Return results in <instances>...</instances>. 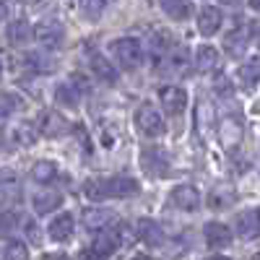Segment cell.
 <instances>
[{"instance_id": "cell-1", "label": "cell", "mask_w": 260, "mask_h": 260, "mask_svg": "<svg viewBox=\"0 0 260 260\" xmlns=\"http://www.w3.org/2000/svg\"><path fill=\"white\" fill-rule=\"evenodd\" d=\"M141 187L133 177L115 175L110 180H86L83 195L89 201H104V198H127V195H138Z\"/></svg>"}, {"instance_id": "cell-2", "label": "cell", "mask_w": 260, "mask_h": 260, "mask_svg": "<svg viewBox=\"0 0 260 260\" xmlns=\"http://www.w3.org/2000/svg\"><path fill=\"white\" fill-rule=\"evenodd\" d=\"M110 55L122 65L125 71H136L143 62V47L136 37H120L110 45Z\"/></svg>"}, {"instance_id": "cell-3", "label": "cell", "mask_w": 260, "mask_h": 260, "mask_svg": "<svg viewBox=\"0 0 260 260\" xmlns=\"http://www.w3.org/2000/svg\"><path fill=\"white\" fill-rule=\"evenodd\" d=\"M136 125H138V130L143 136H148V138H156V136H161L164 130H167V122H164V117H161V112L156 110L154 104H141L138 110H136Z\"/></svg>"}, {"instance_id": "cell-4", "label": "cell", "mask_w": 260, "mask_h": 260, "mask_svg": "<svg viewBox=\"0 0 260 260\" xmlns=\"http://www.w3.org/2000/svg\"><path fill=\"white\" fill-rule=\"evenodd\" d=\"M86 91H89V83H83L81 73H73L68 83H60L55 89V99H57V104H65L68 110H73V107L81 104V96Z\"/></svg>"}, {"instance_id": "cell-5", "label": "cell", "mask_w": 260, "mask_h": 260, "mask_svg": "<svg viewBox=\"0 0 260 260\" xmlns=\"http://www.w3.org/2000/svg\"><path fill=\"white\" fill-rule=\"evenodd\" d=\"M141 167L148 177H164L167 169H169V159H167V151L159 146H146L141 151Z\"/></svg>"}, {"instance_id": "cell-6", "label": "cell", "mask_w": 260, "mask_h": 260, "mask_svg": "<svg viewBox=\"0 0 260 260\" xmlns=\"http://www.w3.org/2000/svg\"><path fill=\"white\" fill-rule=\"evenodd\" d=\"M159 99H161L164 112L169 117H180L185 112V107H187V91L180 89V86H164V89L159 91Z\"/></svg>"}, {"instance_id": "cell-7", "label": "cell", "mask_w": 260, "mask_h": 260, "mask_svg": "<svg viewBox=\"0 0 260 260\" xmlns=\"http://www.w3.org/2000/svg\"><path fill=\"white\" fill-rule=\"evenodd\" d=\"M234 229L242 240H257L260 237V208H247L242 213H237Z\"/></svg>"}, {"instance_id": "cell-8", "label": "cell", "mask_w": 260, "mask_h": 260, "mask_svg": "<svg viewBox=\"0 0 260 260\" xmlns=\"http://www.w3.org/2000/svg\"><path fill=\"white\" fill-rule=\"evenodd\" d=\"M117 247H120V234H117V229H115V224H112V226H107V229H99L96 240L91 242V255H96V257H110V255H115Z\"/></svg>"}, {"instance_id": "cell-9", "label": "cell", "mask_w": 260, "mask_h": 260, "mask_svg": "<svg viewBox=\"0 0 260 260\" xmlns=\"http://www.w3.org/2000/svg\"><path fill=\"white\" fill-rule=\"evenodd\" d=\"M37 127H39V133H42V136H47V138H57V136H62L65 130H68V120L60 117L55 110H45V112H39Z\"/></svg>"}, {"instance_id": "cell-10", "label": "cell", "mask_w": 260, "mask_h": 260, "mask_svg": "<svg viewBox=\"0 0 260 260\" xmlns=\"http://www.w3.org/2000/svg\"><path fill=\"white\" fill-rule=\"evenodd\" d=\"M136 234H138V240H141L146 247H161V245H164V229H161L159 221H154V219H138Z\"/></svg>"}, {"instance_id": "cell-11", "label": "cell", "mask_w": 260, "mask_h": 260, "mask_svg": "<svg viewBox=\"0 0 260 260\" xmlns=\"http://www.w3.org/2000/svg\"><path fill=\"white\" fill-rule=\"evenodd\" d=\"M172 206H177L180 211H198L201 206V192L195 190L192 185H177L169 195Z\"/></svg>"}, {"instance_id": "cell-12", "label": "cell", "mask_w": 260, "mask_h": 260, "mask_svg": "<svg viewBox=\"0 0 260 260\" xmlns=\"http://www.w3.org/2000/svg\"><path fill=\"white\" fill-rule=\"evenodd\" d=\"M203 234H206V245H208L211 250H224V247L232 245V232H229V226H224V224H219V221L206 224Z\"/></svg>"}, {"instance_id": "cell-13", "label": "cell", "mask_w": 260, "mask_h": 260, "mask_svg": "<svg viewBox=\"0 0 260 260\" xmlns=\"http://www.w3.org/2000/svg\"><path fill=\"white\" fill-rule=\"evenodd\" d=\"M73 229H76V219H73V213L65 211V213L55 216V219L50 221L47 234H50V240H55V242H65L73 234Z\"/></svg>"}, {"instance_id": "cell-14", "label": "cell", "mask_w": 260, "mask_h": 260, "mask_svg": "<svg viewBox=\"0 0 260 260\" xmlns=\"http://www.w3.org/2000/svg\"><path fill=\"white\" fill-rule=\"evenodd\" d=\"M83 224H86V229L99 232V229L117 224V216L112 211H104V208H89V211H83Z\"/></svg>"}, {"instance_id": "cell-15", "label": "cell", "mask_w": 260, "mask_h": 260, "mask_svg": "<svg viewBox=\"0 0 260 260\" xmlns=\"http://www.w3.org/2000/svg\"><path fill=\"white\" fill-rule=\"evenodd\" d=\"M42 45L45 47H57L60 42H62V34H65V29L57 24V21H45V24H39L34 31H31Z\"/></svg>"}, {"instance_id": "cell-16", "label": "cell", "mask_w": 260, "mask_h": 260, "mask_svg": "<svg viewBox=\"0 0 260 260\" xmlns=\"http://www.w3.org/2000/svg\"><path fill=\"white\" fill-rule=\"evenodd\" d=\"M221 21H224V13H221L219 8L206 6V8H201V13H198V29H201V34L211 37V34H216V31L221 29Z\"/></svg>"}, {"instance_id": "cell-17", "label": "cell", "mask_w": 260, "mask_h": 260, "mask_svg": "<svg viewBox=\"0 0 260 260\" xmlns=\"http://www.w3.org/2000/svg\"><path fill=\"white\" fill-rule=\"evenodd\" d=\"M247 45H250V31L247 29H234V31H229L226 37H224V50L232 55V57H242L245 55V50H247Z\"/></svg>"}, {"instance_id": "cell-18", "label": "cell", "mask_w": 260, "mask_h": 260, "mask_svg": "<svg viewBox=\"0 0 260 260\" xmlns=\"http://www.w3.org/2000/svg\"><path fill=\"white\" fill-rule=\"evenodd\" d=\"M164 68L169 73H185L190 68V50L187 47H175V50H167L164 52Z\"/></svg>"}, {"instance_id": "cell-19", "label": "cell", "mask_w": 260, "mask_h": 260, "mask_svg": "<svg viewBox=\"0 0 260 260\" xmlns=\"http://www.w3.org/2000/svg\"><path fill=\"white\" fill-rule=\"evenodd\" d=\"M234 203V187L232 185H219L208 192V208L213 211H224Z\"/></svg>"}, {"instance_id": "cell-20", "label": "cell", "mask_w": 260, "mask_h": 260, "mask_svg": "<svg viewBox=\"0 0 260 260\" xmlns=\"http://www.w3.org/2000/svg\"><path fill=\"white\" fill-rule=\"evenodd\" d=\"M237 76H240V83L245 86V89H252V86L260 83V55L250 57L247 62H242V68L237 71Z\"/></svg>"}, {"instance_id": "cell-21", "label": "cell", "mask_w": 260, "mask_h": 260, "mask_svg": "<svg viewBox=\"0 0 260 260\" xmlns=\"http://www.w3.org/2000/svg\"><path fill=\"white\" fill-rule=\"evenodd\" d=\"M161 8H164V13L169 18H175V21H185L195 11L192 0H161Z\"/></svg>"}, {"instance_id": "cell-22", "label": "cell", "mask_w": 260, "mask_h": 260, "mask_svg": "<svg viewBox=\"0 0 260 260\" xmlns=\"http://www.w3.org/2000/svg\"><path fill=\"white\" fill-rule=\"evenodd\" d=\"M195 65H198V71L203 73H211L219 68V52H216L211 45H201L195 50Z\"/></svg>"}, {"instance_id": "cell-23", "label": "cell", "mask_w": 260, "mask_h": 260, "mask_svg": "<svg viewBox=\"0 0 260 260\" xmlns=\"http://www.w3.org/2000/svg\"><path fill=\"white\" fill-rule=\"evenodd\" d=\"M219 138H221V143H224L226 148L237 146V143H240V138H242V125L237 122V120H232V117L221 120V125H219Z\"/></svg>"}, {"instance_id": "cell-24", "label": "cell", "mask_w": 260, "mask_h": 260, "mask_svg": "<svg viewBox=\"0 0 260 260\" xmlns=\"http://www.w3.org/2000/svg\"><path fill=\"white\" fill-rule=\"evenodd\" d=\"M91 71H94V76H99V78L107 81V83H117V71H115L112 65L107 62V57L99 55V52L91 55Z\"/></svg>"}, {"instance_id": "cell-25", "label": "cell", "mask_w": 260, "mask_h": 260, "mask_svg": "<svg viewBox=\"0 0 260 260\" xmlns=\"http://www.w3.org/2000/svg\"><path fill=\"white\" fill-rule=\"evenodd\" d=\"M211 122H213V110L208 99H201L198 102V110H195V130H198V136H206L211 130Z\"/></svg>"}, {"instance_id": "cell-26", "label": "cell", "mask_w": 260, "mask_h": 260, "mask_svg": "<svg viewBox=\"0 0 260 260\" xmlns=\"http://www.w3.org/2000/svg\"><path fill=\"white\" fill-rule=\"evenodd\" d=\"M31 180L39 182V185H50L57 180V167L52 161H37L31 167Z\"/></svg>"}, {"instance_id": "cell-27", "label": "cell", "mask_w": 260, "mask_h": 260, "mask_svg": "<svg viewBox=\"0 0 260 260\" xmlns=\"http://www.w3.org/2000/svg\"><path fill=\"white\" fill-rule=\"evenodd\" d=\"M60 203H62L60 192H39V195H34V211L39 216L52 213L55 208H60Z\"/></svg>"}, {"instance_id": "cell-28", "label": "cell", "mask_w": 260, "mask_h": 260, "mask_svg": "<svg viewBox=\"0 0 260 260\" xmlns=\"http://www.w3.org/2000/svg\"><path fill=\"white\" fill-rule=\"evenodd\" d=\"M29 39H31V26L26 24V21H13V24L8 26V42L11 45L24 47Z\"/></svg>"}, {"instance_id": "cell-29", "label": "cell", "mask_w": 260, "mask_h": 260, "mask_svg": "<svg viewBox=\"0 0 260 260\" xmlns=\"http://www.w3.org/2000/svg\"><path fill=\"white\" fill-rule=\"evenodd\" d=\"M11 136H13V146H31L34 143V130L26 122H18L11 127Z\"/></svg>"}, {"instance_id": "cell-30", "label": "cell", "mask_w": 260, "mask_h": 260, "mask_svg": "<svg viewBox=\"0 0 260 260\" xmlns=\"http://www.w3.org/2000/svg\"><path fill=\"white\" fill-rule=\"evenodd\" d=\"M107 3H110V0H78V6H81L83 16L89 18V21H96V18L104 13Z\"/></svg>"}, {"instance_id": "cell-31", "label": "cell", "mask_w": 260, "mask_h": 260, "mask_svg": "<svg viewBox=\"0 0 260 260\" xmlns=\"http://www.w3.org/2000/svg\"><path fill=\"white\" fill-rule=\"evenodd\" d=\"M18 229V216L16 213H0V237H8Z\"/></svg>"}, {"instance_id": "cell-32", "label": "cell", "mask_w": 260, "mask_h": 260, "mask_svg": "<svg viewBox=\"0 0 260 260\" xmlns=\"http://www.w3.org/2000/svg\"><path fill=\"white\" fill-rule=\"evenodd\" d=\"M16 107H18V99H16L13 94H0V117L11 115Z\"/></svg>"}, {"instance_id": "cell-33", "label": "cell", "mask_w": 260, "mask_h": 260, "mask_svg": "<svg viewBox=\"0 0 260 260\" xmlns=\"http://www.w3.org/2000/svg\"><path fill=\"white\" fill-rule=\"evenodd\" d=\"M154 47H156L159 55H164V52L172 47V37H169L167 31H156V34H154Z\"/></svg>"}, {"instance_id": "cell-34", "label": "cell", "mask_w": 260, "mask_h": 260, "mask_svg": "<svg viewBox=\"0 0 260 260\" xmlns=\"http://www.w3.org/2000/svg\"><path fill=\"white\" fill-rule=\"evenodd\" d=\"M3 255H6V257H26L29 252H26L24 242H8V247H6Z\"/></svg>"}, {"instance_id": "cell-35", "label": "cell", "mask_w": 260, "mask_h": 260, "mask_svg": "<svg viewBox=\"0 0 260 260\" xmlns=\"http://www.w3.org/2000/svg\"><path fill=\"white\" fill-rule=\"evenodd\" d=\"M13 180H16V175L11 169H0V185H13Z\"/></svg>"}, {"instance_id": "cell-36", "label": "cell", "mask_w": 260, "mask_h": 260, "mask_svg": "<svg viewBox=\"0 0 260 260\" xmlns=\"http://www.w3.org/2000/svg\"><path fill=\"white\" fill-rule=\"evenodd\" d=\"M250 37L257 42V45H260V21H257V24H252V29H250Z\"/></svg>"}, {"instance_id": "cell-37", "label": "cell", "mask_w": 260, "mask_h": 260, "mask_svg": "<svg viewBox=\"0 0 260 260\" xmlns=\"http://www.w3.org/2000/svg\"><path fill=\"white\" fill-rule=\"evenodd\" d=\"M26 229H29V237H31V240H37V237H39V229H37L34 224H26Z\"/></svg>"}, {"instance_id": "cell-38", "label": "cell", "mask_w": 260, "mask_h": 260, "mask_svg": "<svg viewBox=\"0 0 260 260\" xmlns=\"http://www.w3.org/2000/svg\"><path fill=\"white\" fill-rule=\"evenodd\" d=\"M3 16H6V3L0 0V21H3Z\"/></svg>"}, {"instance_id": "cell-39", "label": "cell", "mask_w": 260, "mask_h": 260, "mask_svg": "<svg viewBox=\"0 0 260 260\" xmlns=\"http://www.w3.org/2000/svg\"><path fill=\"white\" fill-rule=\"evenodd\" d=\"M250 6H252L255 11H260V0H250Z\"/></svg>"}, {"instance_id": "cell-40", "label": "cell", "mask_w": 260, "mask_h": 260, "mask_svg": "<svg viewBox=\"0 0 260 260\" xmlns=\"http://www.w3.org/2000/svg\"><path fill=\"white\" fill-rule=\"evenodd\" d=\"M221 3H237V0H221Z\"/></svg>"}, {"instance_id": "cell-41", "label": "cell", "mask_w": 260, "mask_h": 260, "mask_svg": "<svg viewBox=\"0 0 260 260\" xmlns=\"http://www.w3.org/2000/svg\"><path fill=\"white\" fill-rule=\"evenodd\" d=\"M21 3H34V0H21Z\"/></svg>"}, {"instance_id": "cell-42", "label": "cell", "mask_w": 260, "mask_h": 260, "mask_svg": "<svg viewBox=\"0 0 260 260\" xmlns=\"http://www.w3.org/2000/svg\"><path fill=\"white\" fill-rule=\"evenodd\" d=\"M0 76H3V68H0Z\"/></svg>"}]
</instances>
